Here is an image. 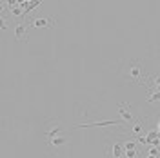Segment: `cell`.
Returning a JSON list of instances; mask_svg holds the SVG:
<instances>
[{"mask_svg": "<svg viewBox=\"0 0 160 158\" xmlns=\"http://www.w3.org/2000/svg\"><path fill=\"white\" fill-rule=\"evenodd\" d=\"M146 158H158V156H151V155H146Z\"/></svg>", "mask_w": 160, "mask_h": 158, "instance_id": "15", "label": "cell"}, {"mask_svg": "<svg viewBox=\"0 0 160 158\" xmlns=\"http://www.w3.org/2000/svg\"><path fill=\"white\" fill-rule=\"evenodd\" d=\"M124 156L126 158H137L138 156V142L137 140H126L124 142Z\"/></svg>", "mask_w": 160, "mask_h": 158, "instance_id": "5", "label": "cell"}, {"mask_svg": "<svg viewBox=\"0 0 160 158\" xmlns=\"http://www.w3.org/2000/svg\"><path fill=\"white\" fill-rule=\"evenodd\" d=\"M8 29V22H6V18H2V31Z\"/></svg>", "mask_w": 160, "mask_h": 158, "instance_id": "13", "label": "cell"}, {"mask_svg": "<svg viewBox=\"0 0 160 158\" xmlns=\"http://www.w3.org/2000/svg\"><path fill=\"white\" fill-rule=\"evenodd\" d=\"M124 120H104V122H91V124H77L71 129H91V127H113V126H122Z\"/></svg>", "mask_w": 160, "mask_h": 158, "instance_id": "3", "label": "cell"}, {"mask_svg": "<svg viewBox=\"0 0 160 158\" xmlns=\"http://www.w3.org/2000/svg\"><path fill=\"white\" fill-rule=\"evenodd\" d=\"M131 106L128 102H118V115H120V120H124V122H128V124H133L135 122V115L131 113Z\"/></svg>", "mask_w": 160, "mask_h": 158, "instance_id": "4", "label": "cell"}, {"mask_svg": "<svg viewBox=\"0 0 160 158\" xmlns=\"http://www.w3.org/2000/svg\"><path fill=\"white\" fill-rule=\"evenodd\" d=\"M157 129H158V133H160V118L157 120Z\"/></svg>", "mask_w": 160, "mask_h": 158, "instance_id": "14", "label": "cell"}, {"mask_svg": "<svg viewBox=\"0 0 160 158\" xmlns=\"http://www.w3.org/2000/svg\"><path fill=\"white\" fill-rule=\"evenodd\" d=\"M148 155H151V156H158L160 155V147H153V146H151V147L148 149Z\"/></svg>", "mask_w": 160, "mask_h": 158, "instance_id": "12", "label": "cell"}, {"mask_svg": "<svg viewBox=\"0 0 160 158\" xmlns=\"http://www.w3.org/2000/svg\"><path fill=\"white\" fill-rule=\"evenodd\" d=\"M106 158H122L124 156V142L120 140H109L106 142Z\"/></svg>", "mask_w": 160, "mask_h": 158, "instance_id": "2", "label": "cell"}, {"mask_svg": "<svg viewBox=\"0 0 160 158\" xmlns=\"http://www.w3.org/2000/svg\"><path fill=\"white\" fill-rule=\"evenodd\" d=\"M146 102L148 104H157V102H160V91H157V89H148V96H146Z\"/></svg>", "mask_w": 160, "mask_h": 158, "instance_id": "10", "label": "cell"}, {"mask_svg": "<svg viewBox=\"0 0 160 158\" xmlns=\"http://www.w3.org/2000/svg\"><path fill=\"white\" fill-rule=\"evenodd\" d=\"M55 22H57L55 17H48V18H31L29 26L37 27V29H46V27H53Z\"/></svg>", "mask_w": 160, "mask_h": 158, "instance_id": "6", "label": "cell"}, {"mask_svg": "<svg viewBox=\"0 0 160 158\" xmlns=\"http://www.w3.org/2000/svg\"><path fill=\"white\" fill-rule=\"evenodd\" d=\"M60 131H62V126H60V124H55V126H53V127H51L49 131H48V133L44 135V136H46V140L49 142L51 138H55L57 135H60Z\"/></svg>", "mask_w": 160, "mask_h": 158, "instance_id": "11", "label": "cell"}, {"mask_svg": "<svg viewBox=\"0 0 160 158\" xmlns=\"http://www.w3.org/2000/svg\"><path fill=\"white\" fill-rule=\"evenodd\" d=\"M15 38L18 40V42H28V24L18 22L15 26Z\"/></svg>", "mask_w": 160, "mask_h": 158, "instance_id": "8", "label": "cell"}, {"mask_svg": "<svg viewBox=\"0 0 160 158\" xmlns=\"http://www.w3.org/2000/svg\"><path fill=\"white\" fill-rule=\"evenodd\" d=\"M148 73L144 69V64L138 58L129 60L126 66V78L129 80L131 84H138V86H146L148 84Z\"/></svg>", "mask_w": 160, "mask_h": 158, "instance_id": "1", "label": "cell"}, {"mask_svg": "<svg viewBox=\"0 0 160 158\" xmlns=\"http://www.w3.org/2000/svg\"><path fill=\"white\" fill-rule=\"evenodd\" d=\"M144 133H146V124H144L140 118H137L133 124H131V127H129V136L138 138L140 135H144Z\"/></svg>", "mask_w": 160, "mask_h": 158, "instance_id": "7", "label": "cell"}, {"mask_svg": "<svg viewBox=\"0 0 160 158\" xmlns=\"http://www.w3.org/2000/svg\"><path fill=\"white\" fill-rule=\"evenodd\" d=\"M68 142H69V136H66V135H57L55 138L49 140V146L51 147H64V146H68Z\"/></svg>", "mask_w": 160, "mask_h": 158, "instance_id": "9", "label": "cell"}]
</instances>
